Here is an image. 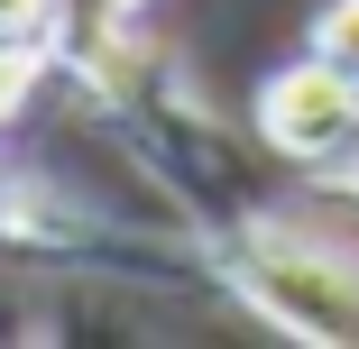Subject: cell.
Here are the masks:
<instances>
[{"label": "cell", "mask_w": 359, "mask_h": 349, "mask_svg": "<svg viewBox=\"0 0 359 349\" xmlns=\"http://www.w3.org/2000/svg\"><path fill=\"white\" fill-rule=\"evenodd\" d=\"M55 10H65V19H74L83 37H102V28H120V19L138 10V0H55Z\"/></svg>", "instance_id": "obj_5"}, {"label": "cell", "mask_w": 359, "mask_h": 349, "mask_svg": "<svg viewBox=\"0 0 359 349\" xmlns=\"http://www.w3.org/2000/svg\"><path fill=\"white\" fill-rule=\"evenodd\" d=\"M231 285L295 340H323V349H350L359 340V257L323 248V239H295V230H249L231 248Z\"/></svg>", "instance_id": "obj_1"}, {"label": "cell", "mask_w": 359, "mask_h": 349, "mask_svg": "<svg viewBox=\"0 0 359 349\" xmlns=\"http://www.w3.org/2000/svg\"><path fill=\"white\" fill-rule=\"evenodd\" d=\"M341 166H350V193H359V148H350V157H341Z\"/></svg>", "instance_id": "obj_6"}, {"label": "cell", "mask_w": 359, "mask_h": 349, "mask_svg": "<svg viewBox=\"0 0 359 349\" xmlns=\"http://www.w3.org/2000/svg\"><path fill=\"white\" fill-rule=\"evenodd\" d=\"M55 28H65L55 0H0V120L19 111V92L37 74V55L55 46Z\"/></svg>", "instance_id": "obj_3"}, {"label": "cell", "mask_w": 359, "mask_h": 349, "mask_svg": "<svg viewBox=\"0 0 359 349\" xmlns=\"http://www.w3.org/2000/svg\"><path fill=\"white\" fill-rule=\"evenodd\" d=\"M258 138L276 157H295V166H341L359 148V83L332 55H304V64H285V74H267Z\"/></svg>", "instance_id": "obj_2"}, {"label": "cell", "mask_w": 359, "mask_h": 349, "mask_svg": "<svg viewBox=\"0 0 359 349\" xmlns=\"http://www.w3.org/2000/svg\"><path fill=\"white\" fill-rule=\"evenodd\" d=\"M313 55H332L341 74L359 83V0H332V10L313 19Z\"/></svg>", "instance_id": "obj_4"}]
</instances>
